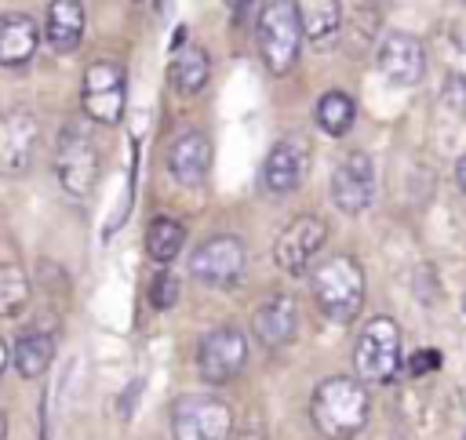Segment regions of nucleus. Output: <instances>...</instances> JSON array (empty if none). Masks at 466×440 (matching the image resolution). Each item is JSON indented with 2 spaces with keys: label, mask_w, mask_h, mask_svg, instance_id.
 <instances>
[{
  "label": "nucleus",
  "mask_w": 466,
  "mask_h": 440,
  "mask_svg": "<svg viewBox=\"0 0 466 440\" xmlns=\"http://www.w3.org/2000/svg\"><path fill=\"white\" fill-rule=\"evenodd\" d=\"M379 69L397 87L419 84L422 80V69H426V47H422V40L411 36V33H390L379 44Z\"/></svg>",
  "instance_id": "nucleus-14"
},
{
  "label": "nucleus",
  "mask_w": 466,
  "mask_h": 440,
  "mask_svg": "<svg viewBox=\"0 0 466 440\" xmlns=\"http://www.w3.org/2000/svg\"><path fill=\"white\" fill-rule=\"evenodd\" d=\"M127 102V73L120 62L98 58L84 69V87H80V105L95 124H120Z\"/></svg>",
  "instance_id": "nucleus-6"
},
{
  "label": "nucleus",
  "mask_w": 466,
  "mask_h": 440,
  "mask_svg": "<svg viewBox=\"0 0 466 440\" xmlns=\"http://www.w3.org/2000/svg\"><path fill=\"white\" fill-rule=\"evenodd\" d=\"M149 302H153V309H171L178 302V280L171 273H157L149 284Z\"/></svg>",
  "instance_id": "nucleus-25"
},
{
  "label": "nucleus",
  "mask_w": 466,
  "mask_h": 440,
  "mask_svg": "<svg viewBox=\"0 0 466 440\" xmlns=\"http://www.w3.org/2000/svg\"><path fill=\"white\" fill-rule=\"evenodd\" d=\"M353 371L360 382H393L400 371V327L390 316H371L353 345Z\"/></svg>",
  "instance_id": "nucleus-4"
},
{
  "label": "nucleus",
  "mask_w": 466,
  "mask_h": 440,
  "mask_svg": "<svg viewBox=\"0 0 466 440\" xmlns=\"http://www.w3.org/2000/svg\"><path fill=\"white\" fill-rule=\"evenodd\" d=\"M244 265H248V247L233 233H218V236L204 240L189 255V273L200 284H208V287H233V284H240Z\"/></svg>",
  "instance_id": "nucleus-7"
},
{
  "label": "nucleus",
  "mask_w": 466,
  "mask_h": 440,
  "mask_svg": "<svg viewBox=\"0 0 466 440\" xmlns=\"http://www.w3.org/2000/svg\"><path fill=\"white\" fill-rule=\"evenodd\" d=\"M455 178H459V185L466 189V156H459V164H455Z\"/></svg>",
  "instance_id": "nucleus-29"
},
{
  "label": "nucleus",
  "mask_w": 466,
  "mask_h": 440,
  "mask_svg": "<svg viewBox=\"0 0 466 440\" xmlns=\"http://www.w3.org/2000/svg\"><path fill=\"white\" fill-rule=\"evenodd\" d=\"M226 4H229V11H233L237 18H244V15H248V7H251L255 0H226Z\"/></svg>",
  "instance_id": "nucleus-28"
},
{
  "label": "nucleus",
  "mask_w": 466,
  "mask_h": 440,
  "mask_svg": "<svg viewBox=\"0 0 466 440\" xmlns=\"http://www.w3.org/2000/svg\"><path fill=\"white\" fill-rule=\"evenodd\" d=\"M295 327H299V309H295V298L288 295H269L251 313V335L269 349L288 345L295 338Z\"/></svg>",
  "instance_id": "nucleus-16"
},
{
  "label": "nucleus",
  "mask_w": 466,
  "mask_h": 440,
  "mask_svg": "<svg viewBox=\"0 0 466 440\" xmlns=\"http://www.w3.org/2000/svg\"><path fill=\"white\" fill-rule=\"evenodd\" d=\"M331 200L346 215H360L375 200V164L368 153H350L331 175Z\"/></svg>",
  "instance_id": "nucleus-12"
},
{
  "label": "nucleus",
  "mask_w": 466,
  "mask_h": 440,
  "mask_svg": "<svg viewBox=\"0 0 466 440\" xmlns=\"http://www.w3.org/2000/svg\"><path fill=\"white\" fill-rule=\"evenodd\" d=\"M462 440H466V436H462Z\"/></svg>",
  "instance_id": "nucleus-33"
},
{
  "label": "nucleus",
  "mask_w": 466,
  "mask_h": 440,
  "mask_svg": "<svg viewBox=\"0 0 466 440\" xmlns=\"http://www.w3.org/2000/svg\"><path fill=\"white\" fill-rule=\"evenodd\" d=\"M29 302V276L15 262H0V316L22 313Z\"/></svg>",
  "instance_id": "nucleus-24"
},
{
  "label": "nucleus",
  "mask_w": 466,
  "mask_h": 440,
  "mask_svg": "<svg viewBox=\"0 0 466 440\" xmlns=\"http://www.w3.org/2000/svg\"><path fill=\"white\" fill-rule=\"evenodd\" d=\"M208 167H211V138L197 127L189 131H178L167 145V171L175 182L182 185H200L208 178Z\"/></svg>",
  "instance_id": "nucleus-15"
},
{
  "label": "nucleus",
  "mask_w": 466,
  "mask_h": 440,
  "mask_svg": "<svg viewBox=\"0 0 466 440\" xmlns=\"http://www.w3.org/2000/svg\"><path fill=\"white\" fill-rule=\"evenodd\" d=\"M302 22L295 0H269L258 11V55L269 73H288L302 47Z\"/></svg>",
  "instance_id": "nucleus-3"
},
{
  "label": "nucleus",
  "mask_w": 466,
  "mask_h": 440,
  "mask_svg": "<svg viewBox=\"0 0 466 440\" xmlns=\"http://www.w3.org/2000/svg\"><path fill=\"white\" fill-rule=\"evenodd\" d=\"M44 40L55 55H73L84 40V4L80 0H51L44 15Z\"/></svg>",
  "instance_id": "nucleus-17"
},
{
  "label": "nucleus",
  "mask_w": 466,
  "mask_h": 440,
  "mask_svg": "<svg viewBox=\"0 0 466 440\" xmlns=\"http://www.w3.org/2000/svg\"><path fill=\"white\" fill-rule=\"evenodd\" d=\"M462 4H466V0H462Z\"/></svg>",
  "instance_id": "nucleus-32"
},
{
  "label": "nucleus",
  "mask_w": 466,
  "mask_h": 440,
  "mask_svg": "<svg viewBox=\"0 0 466 440\" xmlns=\"http://www.w3.org/2000/svg\"><path fill=\"white\" fill-rule=\"evenodd\" d=\"M4 367H7V342L0 338V375H4Z\"/></svg>",
  "instance_id": "nucleus-30"
},
{
  "label": "nucleus",
  "mask_w": 466,
  "mask_h": 440,
  "mask_svg": "<svg viewBox=\"0 0 466 440\" xmlns=\"http://www.w3.org/2000/svg\"><path fill=\"white\" fill-rule=\"evenodd\" d=\"M248 364V338L240 327H211L200 345H197V371L204 382L211 385H222V382H233Z\"/></svg>",
  "instance_id": "nucleus-8"
},
{
  "label": "nucleus",
  "mask_w": 466,
  "mask_h": 440,
  "mask_svg": "<svg viewBox=\"0 0 466 440\" xmlns=\"http://www.w3.org/2000/svg\"><path fill=\"white\" fill-rule=\"evenodd\" d=\"M437 367H441V353H437V349H419V353L411 356V364H408L411 375H430V371H437Z\"/></svg>",
  "instance_id": "nucleus-27"
},
{
  "label": "nucleus",
  "mask_w": 466,
  "mask_h": 440,
  "mask_svg": "<svg viewBox=\"0 0 466 440\" xmlns=\"http://www.w3.org/2000/svg\"><path fill=\"white\" fill-rule=\"evenodd\" d=\"M36 142H40V120H36V113L25 109V105L4 109L0 113V175L4 178L22 175L33 164Z\"/></svg>",
  "instance_id": "nucleus-11"
},
{
  "label": "nucleus",
  "mask_w": 466,
  "mask_h": 440,
  "mask_svg": "<svg viewBox=\"0 0 466 440\" xmlns=\"http://www.w3.org/2000/svg\"><path fill=\"white\" fill-rule=\"evenodd\" d=\"M175 440H233V411L211 393H186L171 407Z\"/></svg>",
  "instance_id": "nucleus-5"
},
{
  "label": "nucleus",
  "mask_w": 466,
  "mask_h": 440,
  "mask_svg": "<svg viewBox=\"0 0 466 440\" xmlns=\"http://www.w3.org/2000/svg\"><path fill=\"white\" fill-rule=\"evenodd\" d=\"M40 44V25L33 15L7 11L0 15V65H25L36 55Z\"/></svg>",
  "instance_id": "nucleus-18"
},
{
  "label": "nucleus",
  "mask_w": 466,
  "mask_h": 440,
  "mask_svg": "<svg viewBox=\"0 0 466 440\" xmlns=\"http://www.w3.org/2000/svg\"><path fill=\"white\" fill-rule=\"evenodd\" d=\"M182 247H186V225L178 218L157 215L146 225V255H149V262L167 265V262H175L182 255Z\"/></svg>",
  "instance_id": "nucleus-20"
},
{
  "label": "nucleus",
  "mask_w": 466,
  "mask_h": 440,
  "mask_svg": "<svg viewBox=\"0 0 466 440\" xmlns=\"http://www.w3.org/2000/svg\"><path fill=\"white\" fill-rule=\"evenodd\" d=\"M11 360H15V371L22 378H40L51 367V360H55V338L47 331H25L15 342Z\"/></svg>",
  "instance_id": "nucleus-21"
},
{
  "label": "nucleus",
  "mask_w": 466,
  "mask_h": 440,
  "mask_svg": "<svg viewBox=\"0 0 466 440\" xmlns=\"http://www.w3.org/2000/svg\"><path fill=\"white\" fill-rule=\"evenodd\" d=\"M167 80L178 95H197L211 80V58L200 44H182L167 65Z\"/></svg>",
  "instance_id": "nucleus-19"
},
{
  "label": "nucleus",
  "mask_w": 466,
  "mask_h": 440,
  "mask_svg": "<svg viewBox=\"0 0 466 440\" xmlns=\"http://www.w3.org/2000/svg\"><path fill=\"white\" fill-rule=\"evenodd\" d=\"M299 7V22L306 40H328L339 25H342V4L339 0H295Z\"/></svg>",
  "instance_id": "nucleus-22"
},
{
  "label": "nucleus",
  "mask_w": 466,
  "mask_h": 440,
  "mask_svg": "<svg viewBox=\"0 0 466 440\" xmlns=\"http://www.w3.org/2000/svg\"><path fill=\"white\" fill-rule=\"evenodd\" d=\"M313 298L331 324L357 320L364 305V269L350 255H331L313 269Z\"/></svg>",
  "instance_id": "nucleus-2"
},
{
  "label": "nucleus",
  "mask_w": 466,
  "mask_h": 440,
  "mask_svg": "<svg viewBox=\"0 0 466 440\" xmlns=\"http://www.w3.org/2000/svg\"><path fill=\"white\" fill-rule=\"evenodd\" d=\"M324 240H328V222H324L320 215H299V218H291V222L280 229V236H277V244H273V262H277L284 273L299 276V273H306L309 262L320 255Z\"/></svg>",
  "instance_id": "nucleus-10"
},
{
  "label": "nucleus",
  "mask_w": 466,
  "mask_h": 440,
  "mask_svg": "<svg viewBox=\"0 0 466 440\" xmlns=\"http://www.w3.org/2000/svg\"><path fill=\"white\" fill-rule=\"evenodd\" d=\"M368 389L360 378L331 375L324 378L309 396V418L313 429L328 440H350L368 425Z\"/></svg>",
  "instance_id": "nucleus-1"
},
{
  "label": "nucleus",
  "mask_w": 466,
  "mask_h": 440,
  "mask_svg": "<svg viewBox=\"0 0 466 440\" xmlns=\"http://www.w3.org/2000/svg\"><path fill=\"white\" fill-rule=\"evenodd\" d=\"M306 167H309V145H306V138L288 135L262 160V189L273 193V196H284V193H291V189L302 185Z\"/></svg>",
  "instance_id": "nucleus-13"
},
{
  "label": "nucleus",
  "mask_w": 466,
  "mask_h": 440,
  "mask_svg": "<svg viewBox=\"0 0 466 440\" xmlns=\"http://www.w3.org/2000/svg\"><path fill=\"white\" fill-rule=\"evenodd\" d=\"M98 171H102V156H98L95 142L84 131L66 127V135L58 138V153H55V175H58L62 189L69 196H87L98 182Z\"/></svg>",
  "instance_id": "nucleus-9"
},
{
  "label": "nucleus",
  "mask_w": 466,
  "mask_h": 440,
  "mask_svg": "<svg viewBox=\"0 0 466 440\" xmlns=\"http://www.w3.org/2000/svg\"><path fill=\"white\" fill-rule=\"evenodd\" d=\"M353 116H357V105H353V98L346 91L320 95V102H317V124H320V131H328L331 138H339V135H346L353 127Z\"/></svg>",
  "instance_id": "nucleus-23"
},
{
  "label": "nucleus",
  "mask_w": 466,
  "mask_h": 440,
  "mask_svg": "<svg viewBox=\"0 0 466 440\" xmlns=\"http://www.w3.org/2000/svg\"><path fill=\"white\" fill-rule=\"evenodd\" d=\"M4 433H7V415H4V407H0V440H4Z\"/></svg>",
  "instance_id": "nucleus-31"
},
{
  "label": "nucleus",
  "mask_w": 466,
  "mask_h": 440,
  "mask_svg": "<svg viewBox=\"0 0 466 440\" xmlns=\"http://www.w3.org/2000/svg\"><path fill=\"white\" fill-rule=\"evenodd\" d=\"M444 105L451 109V113H466V76H448V84H444Z\"/></svg>",
  "instance_id": "nucleus-26"
}]
</instances>
